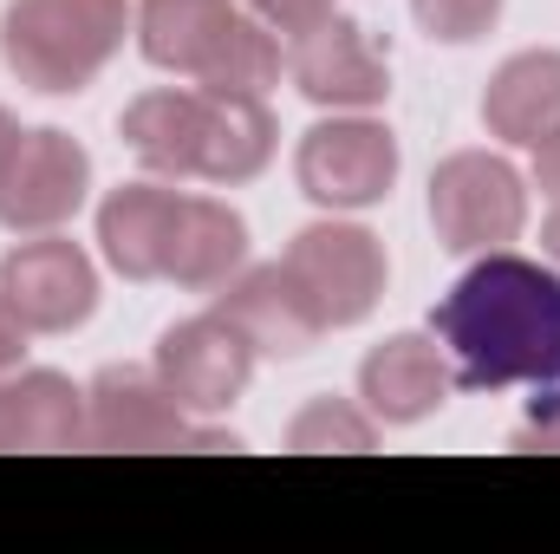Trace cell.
Listing matches in <instances>:
<instances>
[{"instance_id":"cell-19","label":"cell","mask_w":560,"mask_h":554,"mask_svg":"<svg viewBox=\"0 0 560 554\" xmlns=\"http://www.w3.org/2000/svg\"><path fill=\"white\" fill-rule=\"evenodd\" d=\"M229 26H235L229 0H143L138 13L143 59L163 72H202Z\"/></svg>"},{"instance_id":"cell-14","label":"cell","mask_w":560,"mask_h":554,"mask_svg":"<svg viewBox=\"0 0 560 554\" xmlns=\"http://www.w3.org/2000/svg\"><path fill=\"white\" fill-rule=\"evenodd\" d=\"M85 443V392L59 372H20L0 385V450H72Z\"/></svg>"},{"instance_id":"cell-18","label":"cell","mask_w":560,"mask_h":554,"mask_svg":"<svg viewBox=\"0 0 560 554\" xmlns=\"http://www.w3.org/2000/svg\"><path fill=\"white\" fill-rule=\"evenodd\" d=\"M118 138L150 176H196L202 157V92H143L125 112Z\"/></svg>"},{"instance_id":"cell-21","label":"cell","mask_w":560,"mask_h":554,"mask_svg":"<svg viewBox=\"0 0 560 554\" xmlns=\"http://www.w3.org/2000/svg\"><path fill=\"white\" fill-rule=\"evenodd\" d=\"M287 450H372V424L352 405H339V399H313L306 412L293 417Z\"/></svg>"},{"instance_id":"cell-25","label":"cell","mask_w":560,"mask_h":554,"mask_svg":"<svg viewBox=\"0 0 560 554\" xmlns=\"http://www.w3.org/2000/svg\"><path fill=\"white\" fill-rule=\"evenodd\" d=\"M20 339H26V326L7 313V300H0V372L7 366H20Z\"/></svg>"},{"instance_id":"cell-26","label":"cell","mask_w":560,"mask_h":554,"mask_svg":"<svg viewBox=\"0 0 560 554\" xmlns=\"http://www.w3.org/2000/svg\"><path fill=\"white\" fill-rule=\"evenodd\" d=\"M535 150H541V163H535V176H541V189H548V196L560 203V131H555L548 143H535Z\"/></svg>"},{"instance_id":"cell-20","label":"cell","mask_w":560,"mask_h":554,"mask_svg":"<svg viewBox=\"0 0 560 554\" xmlns=\"http://www.w3.org/2000/svg\"><path fill=\"white\" fill-rule=\"evenodd\" d=\"M196 79H202V92H242V99H261V92L280 79L275 26H261V20H242V13H235V26L222 33V46L209 53V66H202Z\"/></svg>"},{"instance_id":"cell-17","label":"cell","mask_w":560,"mask_h":554,"mask_svg":"<svg viewBox=\"0 0 560 554\" xmlns=\"http://www.w3.org/2000/svg\"><path fill=\"white\" fill-rule=\"evenodd\" d=\"M275 157V118L261 99L242 92H202V157L196 176L209 183H248Z\"/></svg>"},{"instance_id":"cell-8","label":"cell","mask_w":560,"mask_h":554,"mask_svg":"<svg viewBox=\"0 0 560 554\" xmlns=\"http://www.w3.org/2000/svg\"><path fill=\"white\" fill-rule=\"evenodd\" d=\"M0 300H7V313L26 333H66V326H79L92 313L98 275H92V262H85L79 242L39 235V242H20L0 262Z\"/></svg>"},{"instance_id":"cell-7","label":"cell","mask_w":560,"mask_h":554,"mask_svg":"<svg viewBox=\"0 0 560 554\" xmlns=\"http://www.w3.org/2000/svg\"><path fill=\"white\" fill-rule=\"evenodd\" d=\"M92 183V157L66 131H26L7 176H0V229L13 235H52L59 222L79 216Z\"/></svg>"},{"instance_id":"cell-11","label":"cell","mask_w":560,"mask_h":554,"mask_svg":"<svg viewBox=\"0 0 560 554\" xmlns=\"http://www.w3.org/2000/svg\"><path fill=\"white\" fill-rule=\"evenodd\" d=\"M215 313L222 320H235L242 326V339L255 346V353H275V359H300L326 326H319V313L306 307V293L293 287L287 268H248V275L222 280V300H215Z\"/></svg>"},{"instance_id":"cell-24","label":"cell","mask_w":560,"mask_h":554,"mask_svg":"<svg viewBox=\"0 0 560 554\" xmlns=\"http://www.w3.org/2000/svg\"><path fill=\"white\" fill-rule=\"evenodd\" d=\"M515 443H522V450H560V385L535 399V417L515 430Z\"/></svg>"},{"instance_id":"cell-12","label":"cell","mask_w":560,"mask_h":554,"mask_svg":"<svg viewBox=\"0 0 560 554\" xmlns=\"http://www.w3.org/2000/svg\"><path fill=\"white\" fill-rule=\"evenodd\" d=\"M176 216H183L176 189H156V183L112 189L98 209V242H105L112 268L125 280H156L170 262V242H176Z\"/></svg>"},{"instance_id":"cell-2","label":"cell","mask_w":560,"mask_h":554,"mask_svg":"<svg viewBox=\"0 0 560 554\" xmlns=\"http://www.w3.org/2000/svg\"><path fill=\"white\" fill-rule=\"evenodd\" d=\"M131 0H13L0 20V53L33 92H85L125 46Z\"/></svg>"},{"instance_id":"cell-15","label":"cell","mask_w":560,"mask_h":554,"mask_svg":"<svg viewBox=\"0 0 560 554\" xmlns=\"http://www.w3.org/2000/svg\"><path fill=\"white\" fill-rule=\"evenodd\" d=\"M482 125L502 143H548L560 131V53H515L489 92Z\"/></svg>"},{"instance_id":"cell-16","label":"cell","mask_w":560,"mask_h":554,"mask_svg":"<svg viewBox=\"0 0 560 554\" xmlns=\"http://www.w3.org/2000/svg\"><path fill=\"white\" fill-rule=\"evenodd\" d=\"M248 255V229L229 203H209V196H183V216H176V242H170V262L163 280L189 287V293H209L222 280H235Z\"/></svg>"},{"instance_id":"cell-28","label":"cell","mask_w":560,"mask_h":554,"mask_svg":"<svg viewBox=\"0 0 560 554\" xmlns=\"http://www.w3.org/2000/svg\"><path fill=\"white\" fill-rule=\"evenodd\" d=\"M541 242H548V255L560 262V203H555V216H548V229H541Z\"/></svg>"},{"instance_id":"cell-10","label":"cell","mask_w":560,"mask_h":554,"mask_svg":"<svg viewBox=\"0 0 560 554\" xmlns=\"http://www.w3.org/2000/svg\"><path fill=\"white\" fill-rule=\"evenodd\" d=\"M287 66H293V85L313 105H332V112H365V105H385V92H392L385 53L346 13H326L319 26H306L293 39V59Z\"/></svg>"},{"instance_id":"cell-5","label":"cell","mask_w":560,"mask_h":554,"mask_svg":"<svg viewBox=\"0 0 560 554\" xmlns=\"http://www.w3.org/2000/svg\"><path fill=\"white\" fill-rule=\"evenodd\" d=\"M280 268L306 293V307L319 313V326H352L385 293V249H378V235H365L352 222H313V229H300Z\"/></svg>"},{"instance_id":"cell-9","label":"cell","mask_w":560,"mask_h":554,"mask_svg":"<svg viewBox=\"0 0 560 554\" xmlns=\"http://www.w3.org/2000/svg\"><path fill=\"white\" fill-rule=\"evenodd\" d=\"M248 372H255V346H248L242 326L222 320V313L183 320V326H170L163 346H156V379L170 385V399H176L183 412H229V405L242 399Z\"/></svg>"},{"instance_id":"cell-27","label":"cell","mask_w":560,"mask_h":554,"mask_svg":"<svg viewBox=\"0 0 560 554\" xmlns=\"http://www.w3.org/2000/svg\"><path fill=\"white\" fill-rule=\"evenodd\" d=\"M20 125H13V112H0V176H7V163H13V150H20Z\"/></svg>"},{"instance_id":"cell-4","label":"cell","mask_w":560,"mask_h":554,"mask_svg":"<svg viewBox=\"0 0 560 554\" xmlns=\"http://www.w3.org/2000/svg\"><path fill=\"white\" fill-rule=\"evenodd\" d=\"M85 443L92 450H235L222 430H189V412L170 399V385L138 366H112L85 392Z\"/></svg>"},{"instance_id":"cell-13","label":"cell","mask_w":560,"mask_h":554,"mask_svg":"<svg viewBox=\"0 0 560 554\" xmlns=\"http://www.w3.org/2000/svg\"><path fill=\"white\" fill-rule=\"evenodd\" d=\"M359 392L365 405L385 417V424H418L450 399V372H443V353L418 339V333H398L385 339L365 366H359Z\"/></svg>"},{"instance_id":"cell-1","label":"cell","mask_w":560,"mask_h":554,"mask_svg":"<svg viewBox=\"0 0 560 554\" xmlns=\"http://www.w3.org/2000/svg\"><path fill=\"white\" fill-rule=\"evenodd\" d=\"M436 339L463 392L560 385V275L522 255H482L436 307Z\"/></svg>"},{"instance_id":"cell-3","label":"cell","mask_w":560,"mask_h":554,"mask_svg":"<svg viewBox=\"0 0 560 554\" xmlns=\"http://www.w3.org/2000/svg\"><path fill=\"white\" fill-rule=\"evenodd\" d=\"M430 222H436V242L443 249L489 255V249H502V242L522 235L528 189H522L515 163H502L489 150H456L430 176Z\"/></svg>"},{"instance_id":"cell-6","label":"cell","mask_w":560,"mask_h":554,"mask_svg":"<svg viewBox=\"0 0 560 554\" xmlns=\"http://www.w3.org/2000/svg\"><path fill=\"white\" fill-rule=\"evenodd\" d=\"M300 189L326 209H365L398 183V143L372 118H332L300 138Z\"/></svg>"},{"instance_id":"cell-23","label":"cell","mask_w":560,"mask_h":554,"mask_svg":"<svg viewBox=\"0 0 560 554\" xmlns=\"http://www.w3.org/2000/svg\"><path fill=\"white\" fill-rule=\"evenodd\" d=\"M248 7H255V20H261V26H275V33H293V39L332 13V0H248Z\"/></svg>"},{"instance_id":"cell-22","label":"cell","mask_w":560,"mask_h":554,"mask_svg":"<svg viewBox=\"0 0 560 554\" xmlns=\"http://www.w3.org/2000/svg\"><path fill=\"white\" fill-rule=\"evenodd\" d=\"M411 13H418V26L430 39L463 46V39H482V33L495 26L502 0H411Z\"/></svg>"}]
</instances>
